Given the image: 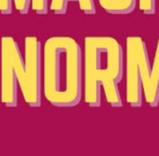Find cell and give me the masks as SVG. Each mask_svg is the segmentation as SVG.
<instances>
[{"label": "cell", "instance_id": "obj_1", "mask_svg": "<svg viewBox=\"0 0 159 156\" xmlns=\"http://www.w3.org/2000/svg\"><path fill=\"white\" fill-rule=\"evenodd\" d=\"M42 92L57 108H74L81 101L84 91L82 50L69 36H53L43 48Z\"/></svg>", "mask_w": 159, "mask_h": 156}, {"label": "cell", "instance_id": "obj_2", "mask_svg": "<svg viewBox=\"0 0 159 156\" xmlns=\"http://www.w3.org/2000/svg\"><path fill=\"white\" fill-rule=\"evenodd\" d=\"M84 102L90 108H100L102 90L107 103L122 108L119 84L124 77V49L111 36H87L82 53Z\"/></svg>", "mask_w": 159, "mask_h": 156}, {"label": "cell", "instance_id": "obj_3", "mask_svg": "<svg viewBox=\"0 0 159 156\" xmlns=\"http://www.w3.org/2000/svg\"><path fill=\"white\" fill-rule=\"evenodd\" d=\"M42 49L36 36L24 38V57L13 37L1 38V102L15 108L19 102L17 89L24 101L32 108L41 105Z\"/></svg>", "mask_w": 159, "mask_h": 156}, {"label": "cell", "instance_id": "obj_4", "mask_svg": "<svg viewBox=\"0 0 159 156\" xmlns=\"http://www.w3.org/2000/svg\"><path fill=\"white\" fill-rule=\"evenodd\" d=\"M127 102L141 108L145 100L151 108L159 105V80L152 73L146 42L140 36L127 38Z\"/></svg>", "mask_w": 159, "mask_h": 156}, {"label": "cell", "instance_id": "obj_5", "mask_svg": "<svg viewBox=\"0 0 159 156\" xmlns=\"http://www.w3.org/2000/svg\"><path fill=\"white\" fill-rule=\"evenodd\" d=\"M69 2H78L80 10L87 15H93L96 12L94 0H51L49 9L55 14L63 15L66 13Z\"/></svg>", "mask_w": 159, "mask_h": 156}, {"label": "cell", "instance_id": "obj_6", "mask_svg": "<svg viewBox=\"0 0 159 156\" xmlns=\"http://www.w3.org/2000/svg\"><path fill=\"white\" fill-rule=\"evenodd\" d=\"M98 3L109 14L126 15L133 12L138 0H98Z\"/></svg>", "mask_w": 159, "mask_h": 156}, {"label": "cell", "instance_id": "obj_7", "mask_svg": "<svg viewBox=\"0 0 159 156\" xmlns=\"http://www.w3.org/2000/svg\"><path fill=\"white\" fill-rule=\"evenodd\" d=\"M21 14H27L30 8V0H0V13L8 15L12 13V6Z\"/></svg>", "mask_w": 159, "mask_h": 156}, {"label": "cell", "instance_id": "obj_8", "mask_svg": "<svg viewBox=\"0 0 159 156\" xmlns=\"http://www.w3.org/2000/svg\"><path fill=\"white\" fill-rule=\"evenodd\" d=\"M138 4L144 14L154 15L156 13V0H138Z\"/></svg>", "mask_w": 159, "mask_h": 156}, {"label": "cell", "instance_id": "obj_9", "mask_svg": "<svg viewBox=\"0 0 159 156\" xmlns=\"http://www.w3.org/2000/svg\"><path fill=\"white\" fill-rule=\"evenodd\" d=\"M30 7L37 14H47L49 11V0H30Z\"/></svg>", "mask_w": 159, "mask_h": 156}, {"label": "cell", "instance_id": "obj_10", "mask_svg": "<svg viewBox=\"0 0 159 156\" xmlns=\"http://www.w3.org/2000/svg\"><path fill=\"white\" fill-rule=\"evenodd\" d=\"M154 63H155L159 68V38H158V41H157V47H156L155 57H154Z\"/></svg>", "mask_w": 159, "mask_h": 156}]
</instances>
